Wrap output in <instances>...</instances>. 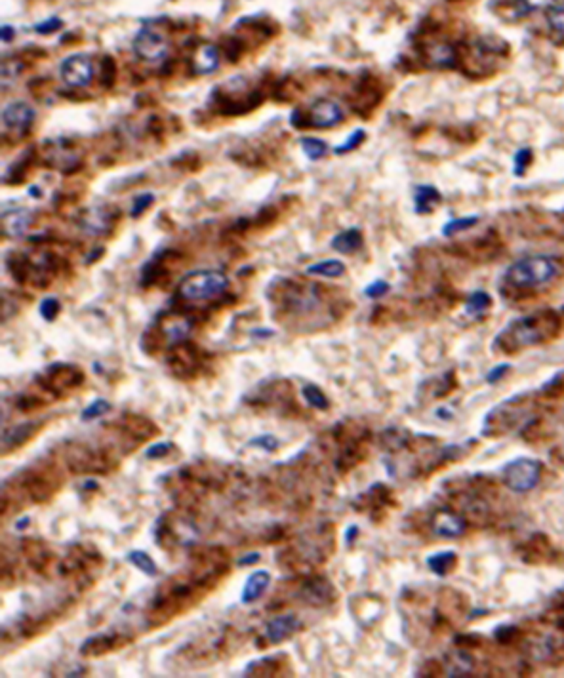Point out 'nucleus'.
Here are the masks:
<instances>
[{"label": "nucleus", "instance_id": "obj_54", "mask_svg": "<svg viewBox=\"0 0 564 678\" xmlns=\"http://www.w3.org/2000/svg\"><path fill=\"white\" fill-rule=\"evenodd\" d=\"M357 536H358L357 526H349V528H347V533H345V543L353 545V539L357 538Z\"/></svg>", "mask_w": 564, "mask_h": 678}, {"label": "nucleus", "instance_id": "obj_53", "mask_svg": "<svg viewBox=\"0 0 564 678\" xmlns=\"http://www.w3.org/2000/svg\"><path fill=\"white\" fill-rule=\"evenodd\" d=\"M553 602H555V608H557L558 611H563V614H564V587L560 589V591H558V593H555V599H553Z\"/></svg>", "mask_w": 564, "mask_h": 678}, {"label": "nucleus", "instance_id": "obj_29", "mask_svg": "<svg viewBox=\"0 0 564 678\" xmlns=\"http://www.w3.org/2000/svg\"><path fill=\"white\" fill-rule=\"evenodd\" d=\"M446 671L450 677H469L475 671V660L473 655L458 648L455 652L448 654L446 660Z\"/></svg>", "mask_w": 564, "mask_h": 678}, {"label": "nucleus", "instance_id": "obj_11", "mask_svg": "<svg viewBox=\"0 0 564 678\" xmlns=\"http://www.w3.org/2000/svg\"><path fill=\"white\" fill-rule=\"evenodd\" d=\"M168 366L176 378L189 381V379L201 375L204 362H202L199 349H194L193 345H187V343H177L172 355L168 356Z\"/></svg>", "mask_w": 564, "mask_h": 678}, {"label": "nucleus", "instance_id": "obj_35", "mask_svg": "<svg viewBox=\"0 0 564 678\" xmlns=\"http://www.w3.org/2000/svg\"><path fill=\"white\" fill-rule=\"evenodd\" d=\"M302 397L307 400V404H309L313 409L326 412V409L330 408V400H328V397L324 395V391H322L319 385H313V383L304 385V389H302Z\"/></svg>", "mask_w": 564, "mask_h": 678}, {"label": "nucleus", "instance_id": "obj_19", "mask_svg": "<svg viewBox=\"0 0 564 678\" xmlns=\"http://www.w3.org/2000/svg\"><path fill=\"white\" fill-rule=\"evenodd\" d=\"M43 425L44 422H31L4 431V434H2V456H10V453L18 452L19 448H23L25 444H29L31 440L43 431Z\"/></svg>", "mask_w": 564, "mask_h": 678}, {"label": "nucleus", "instance_id": "obj_33", "mask_svg": "<svg viewBox=\"0 0 564 678\" xmlns=\"http://www.w3.org/2000/svg\"><path fill=\"white\" fill-rule=\"evenodd\" d=\"M347 271L345 263L340 261V259H324V261H319L315 265H309L307 267V275H321V276H328V278H338Z\"/></svg>", "mask_w": 564, "mask_h": 678}, {"label": "nucleus", "instance_id": "obj_34", "mask_svg": "<svg viewBox=\"0 0 564 678\" xmlns=\"http://www.w3.org/2000/svg\"><path fill=\"white\" fill-rule=\"evenodd\" d=\"M126 558L130 560V563L134 564L136 568L140 570L141 574H145L147 577H157V575H158L157 563L153 560L151 555H149V553H145V550H141V549L130 550Z\"/></svg>", "mask_w": 564, "mask_h": 678}, {"label": "nucleus", "instance_id": "obj_40", "mask_svg": "<svg viewBox=\"0 0 564 678\" xmlns=\"http://www.w3.org/2000/svg\"><path fill=\"white\" fill-rule=\"evenodd\" d=\"M547 23L560 35H564V0H555L547 6Z\"/></svg>", "mask_w": 564, "mask_h": 678}, {"label": "nucleus", "instance_id": "obj_26", "mask_svg": "<svg viewBox=\"0 0 564 678\" xmlns=\"http://www.w3.org/2000/svg\"><path fill=\"white\" fill-rule=\"evenodd\" d=\"M80 227H82V231L92 235V237L105 235L111 227V214H107V210L104 206H94V208L86 210L82 214Z\"/></svg>", "mask_w": 564, "mask_h": 678}, {"label": "nucleus", "instance_id": "obj_7", "mask_svg": "<svg viewBox=\"0 0 564 678\" xmlns=\"http://www.w3.org/2000/svg\"><path fill=\"white\" fill-rule=\"evenodd\" d=\"M543 467L538 459L515 458L507 461L502 469V480L505 488L515 494H528L540 484Z\"/></svg>", "mask_w": 564, "mask_h": 678}, {"label": "nucleus", "instance_id": "obj_22", "mask_svg": "<svg viewBox=\"0 0 564 678\" xmlns=\"http://www.w3.org/2000/svg\"><path fill=\"white\" fill-rule=\"evenodd\" d=\"M299 619L294 614H280V616L273 617L265 627V638L269 644H280V642L288 640L299 631Z\"/></svg>", "mask_w": 564, "mask_h": 678}, {"label": "nucleus", "instance_id": "obj_47", "mask_svg": "<svg viewBox=\"0 0 564 678\" xmlns=\"http://www.w3.org/2000/svg\"><path fill=\"white\" fill-rule=\"evenodd\" d=\"M389 290H391V286H389L387 282H385V281H376V282H374V284H370V286H368V288H366V290H364V295H366V298H370V300H377V298H382V295H385V293H387Z\"/></svg>", "mask_w": 564, "mask_h": 678}, {"label": "nucleus", "instance_id": "obj_5", "mask_svg": "<svg viewBox=\"0 0 564 678\" xmlns=\"http://www.w3.org/2000/svg\"><path fill=\"white\" fill-rule=\"evenodd\" d=\"M229 288V278L221 271H194L177 284V295L191 303L214 301Z\"/></svg>", "mask_w": 564, "mask_h": 678}, {"label": "nucleus", "instance_id": "obj_51", "mask_svg": "<svg viewBox=\"0 0 564 678\" xmlns=\"http://www.w3.org/2000/svg\"><path fill=\"white\" fill-rule=\"evenodd\" d=\"M261 560V553H248V555L246 556H243V558H238V566H240V568H244V566H250V564H254V563H260Z\"/></svg>", "mask_w": 564, "mask_h": 678}, {"label": "nucleus", "instance_id": "obj_21", "mask_svg": "<svg viewBox=\"0 0 564 678\" xmlns=\"http://www.w3.org/2000/svg\"><path fill=\"white\" fill-rule=\"evenodd\" d=\"M282 655L284 654L265 655V657L252 661L246 665L243 674L244 677H282V674H286L284 671L290 669L288 661Z\"/></svg>", "mask_w": 564, "mask_h": 678}, {"label": "nucleus", "instance_id": "obj_27", "mask_svg": "<svg viewBox=\"0 0 564 678\" xmlns=\"http://www.w3.org/2000/svg\"><path fill=\"white\" fill-rule=\"evenodd\" d=\"M31 221H33V215H31L29 210H25V208L8 210V212L2 214L4 235L12 237V239L23 237L25 232H27V229L31 227Z\"/></svg>", "mask_w": 564, "mask_h": 678}, {"label": "nucleus", "instance_id": "obj_55", "mask_svg": "<svg viewBox=\"0 0 564 678\" xmlns=\"http://www.w3.org/2000/svg\"><path fill=\"white\" fill-rule=\"evenodd\" d=\"M27 524H29V520H27V519H25V520H19V522H18V530H21V528H25V526H27Z\"/></svg>", "mask_w": 564, "mask_h": 678}, {"label": "nucleus", "instance_id": "obj_10", "mask_svg": "<svg viewBox=\"0 0 564 678\" xmlns=\"http://www.w3.org/2000/svg\"><path fill=\"white\" fill-rule=\"evenodd\" d=\"M296 599L302 600L304 604L313 606V608H326V606L334 604L338 599V591L328 577L309 575L297 583Z\"/></svg>", "mask_w": 564, "mask_h": 678}, {"label": "nucleus", "instance_id": "obj_32", "mask_svg": "<svg viewBox=\"0 0 564 678\" xmlns=\"http://www.w3.org/2000/svg\"><path fill=\"white\" fill-rule=\"evenodd\" d=\"M416 212L418 214H429L431 210L438 206V202H441V195H438V191L435 187H429V185H419L416 187Z\"/></svg>", "mask_w": 564, "mask_h": 678}, {"label": "nucleus", "instance_id": "obj_14", "mask_svg": "<svg viewBox=\"0 0 564 678\" xmlns=\"http://www.w3.org/2000/svg\"><path fill=\"white\" fill-rule=\"evenodd\" d=\"M431 530L443 539H458L468 532V519L450 507L437 509L431 516Z\"/></svg>", "mask_w": 564, "mask_h": 678}, {"label": "nucleus", "instance_id": "obj_48", "mask_svg": "<svg viewBox=\"0 0 564 678\" xmlns=\"http://www.w3.org/2000/svg\"><path fill=\"white\" fill-rule=\"evenodd\" d=\"M530 160H532V153H530V149H521V151H516V157H515V174H516V176L524 174L526 166L530 164Z\"/></svg>", "mask_w": 564, "mask_h": 678}, {"label": "nucleus", "instance_id": "obj_45", "mask_svg": "<svg viewBox=\"0 0 564 678\" xmlns=\"http://www.w3.org/2000/svg\"><path fill=\"white\" fill-rule=\"evenodd\" d=\"M174 450H176V446H174L172 442H168V440H166V442H155V444H151V446L145 450V458L147 459L166 458V456H168L170 452H174Z\"/></svg>", "mask_w": 564, "mask_h": 678}, {"label": "nucleus", "instance_id": "obj_30", "mask_svg": "<svg viewBox=\"0 0 564 678\" xmlns=\"http://www.w3.org/2000/svg\"><path fill=\"white\" fill-rule=\"evenodd\" d=\"M360 246H363V232L358 231L357 227L338 232L332 239V248L338 254H343V256L355 254L357 250H360Z\"/></svg>", "mask_w": 564, "mask_h": 678}, {"label": "nucleus", "instance_id": "obj_36", "mask_svg": "<svg viewBox=\"0 0 564 678\" xmlns=\"http://www.w3.org/2000/svg\"><path fill=\"white\" fill-rule=\"evenodd\" d=\"M111 409H113V404H111L107 398H96L94 402L88 404V406L80 412V422H96L99 417H104L105 414H109Z\"/></svg>", "mask_w": 564, "mask_h": 678}, {"label": "nucleus", "instance_id": "obj_9", "mask_svg": "<svg viewBox=\"0 0 564 678\" xmlns=\"http://www.w3.org/2000/svg\"><path fill=\"white\" fill-rule=\"evenodd\" d=\"M316 284L313 286H299L292 281H280V303L286 312H290L294 317H304L309 315L321 303V293L316 290Z\"/></svg>", "mask_w": 564, "mask_h": 678}, {"label": "nucleus", "instance_id": "obj_2", "mask_svg": "<svg viewBox=\"0 0 564 678\" xmlns=\"http://www.w3.org/2000/svg\"><path fill=\"white\" fill-rule=\"evenodd\" d=\"M60 486L61 477L54 467H50L46 461L31 465L4 482L2 511L10 507L12 503H23V501L25 505L48 503L60 492Z\"/></svg>", "mask_w": 564, "mask_h": 678}, {"label": "nucleus", "instance_id": "obj_13", "mask_svg": "<svg viewBox=\"0 0 564 678\" xmlns=\"http://www.w3.org/2000/svg\"><path fill=\"white\" fill-rule=\"evenodd\" d=\"M60 74L63 82L73 88H84L94 80V63L90 55L73 54L61 62Z\"/></svg>", "mask_w": 564, "mask_h": 678}, {"label": "nucleus", "instance_id": "obj_52", "mask_svg": "<svg viewBox=\"0 0 564 678\" xmlns=\"http://www.w3.org/2000/svg\"><path fill=\"white\" fill-rule=\"evenodd\" d=\"M13 40V27L12 25H2V43H12Z\"/></svg>", "mask_w": 564, "mask_h": 678}, {"label": "nucleus", "instance_id": "obj_4", "mask_svg": "<svg viewBox=\"0 0 564 678\" xmlns=\"http://www.w3.org/2000/svg\"><path fill=\"white\" fill-rule=\"evenodd\" d=\"M560 275L563 265L557 257L530 256L509 265V269L505 271V282L515 290H538L553 284Z\"/></svg>", "mask_w": 564, "mask_h": 678}, {"label": "nucleus", "instance_id": "obj_39", "mask_svg": "<svg viewBox=\"0 0 564 678\" xmlns=\"http://www.w3.org/2000/svg\"><path fill=\"white\" fill-rule=\"evenodd\" d=\"M50 402H52V398L37 397V395H19V397H16V400H13V404H16V408H18L19 412H35V409L48 406Z\"/></svg>", "mask_w": 564, "mask_h": 678}, {"label": "nucleus", "instance_id": "obj_37", "mask_svg": "<svg viewBox=\"0 0 564 678\" xmlns=\"http://www.w3.org/2000/svg\"><path fill=\"white\" fill-rule=\"evenodd\" d=\"M492 305V298L486 292L479 290V292H473L469 295L468 303H465V309H468L469 315H473V317H479L485 311H488Z\"/></svg>", "mask_w": 564, "mask_h": 678}, {"label": "nucleus", "instance_id": "obj_23", "mask_svg": "<svg viewBox=\"0 0 564 678\" xmlns=\"http://www.w3.org/2000/svg\"><path fill=\"white\" fill-rule=\"evenodd\" d=\"M488 10L497 19L507 21V23H515V21L526 18L528 13L532 12V4L528 0H490Z\"/></svg>", "mask_w": 564, "mask_h": 678}, {"label": "nucleus", "instance_id": "obj_8", "mask_svg": "<svg viewBox=\"0 0 564 678\" xmlns=\"http://www.w3.org/2000/svg\"><path fill=\"white\" fill-rule=\"evenodd\" d=\"M244 400L250 402V406L277 409L279 414H284V416H296V414H299V406H296V402H294L292 389L286 381L261 383L254 397H246Z\"/></svg>", "mask_w": 564, "mask_h": 678}, {"label": "nucleus", "instance_id": "obj_18", "mask_svg": "<svg viewBox=\"0 0 564 678\" xmlns=\"http://www.w3.org/2000/svg\"><path fill=\"white\" fill-rule=\"evenodd\" d=\"M35 123V109L25 101H12L2 109V126L10 134L21 135Z\"/></svg>", "mask_w": 564, "mask_h": 678}, {"label": "nucleus", "instance_id": "obj_28", "mask_svg": "<svg viewBox=\"0 0 564 678\" xmlns=\"http://www.w3.org/2000/svg\"><path fill=\"white\" fill-rule=\"evenodd\" d=\"M194 74H210L214 73L219 65V52L214 44H202L193 52L191 60Z\"/></svg>", "mask_w": 564, "mask_h": 678}, {"label": "nucleus", "instance_id": "obj_20", "mask_svg": "<svg viewBox=\"0 0 564 678\" xmlns=\"http://www.w3.org/2000/svg\"><path fill=\"white\" fill-rule=\"evenodd\" d=\"M343 120V109L334 99H316L311 105V124L315 128H334Z\"/></svg>", "mask_w": 564, "mask_h": 678}, {"label": "nucleus", "instance_id": "obj_49", "mask_svg": "<svg viewBox=\"0 0 564 678\" xmlns=\"http://www.w3.org/2000/svg\"><path fill=\"white\" fill-rule=\"evenodd\" d=\"M61 27H63V21H61L60 18H48L46 21H43V23H38L37 27H35V31L40 33V35H50V33L57 31Z\"/></svg>", "mask_w": 564, "mask_h": 678}, {"label": "nucleus", "instance_id": "obj_12", "mask_svg": "<svg viewBox=\"0 0 564 678\" xmlns=\"http://www.w3.org/2000/svg\"><path fill=\"white\" fill-rule=\"evenodd\" d=\"M336 439L340 442V453L336 458L334 465L336 469L345 475L347 470H351L353 467H357L366 456V440H368V433L364 431L363 434H347V436H340L338 431H334Z\"/></svg>", "mask_w": 564, "mask_h": 678}, {"label": "nucleus", "instance_id": "obj_3", "mask_svg": "<svg viewBox=\"0 0 564 678\" xmlns=\"http://www.w3.org/2000/svg\"><path fill=\"white\" fill-rule=\"evenodd\" d=\"M560 328V320L555 312L541 311L526 317L515 318L513 322L505 326L499 332V336L494 341V349H499L504 353H516L522 349L536 347L551 339Z\"/></svg>", "mask_w": 564, "mask_h": 678}, {"label": "nucleus", "instance_id": "obj_42", "mask_svg": "<svg viewBox=\"0 0 564 678\" xmlns=\"http://www.w3.org/2000/svg\"><path fill=\"white\" fill-rule=\"evenodd\" d=\"M477 221H479V217H460V220H452L450 223L444 225L443 235L444 237H454V235H458V232L471 229Z\"/></svg>", "mask_w": 564, "mask_h": 678}, {"label": "nucleus", "instance_id": "obj_24", "mask_svg": "<svg viewBox=\"0 0 564 678\" xmlns=\"http://www.w3.org/2000/svg\"><path fill=\"white\" fill-rule=\"evenodd\" d=\"M191 328H193L191 318L179 317V315H172V317L162 318V320H160L158 334H160L162 337H166L172 345H177V343H183L185 339H187Z\"/></svg>", "mask_w": 564, "mask_h": 678}, {"label": "nucleus", "instance_id": "obj_15", "mask_svg": "<svg viewBox=\"0 0 564 678\" xmlns=\"http://www.w3.org/2000/svg\"><path fill=\"white\" fill-rule=\"evenodd\" d=\"M132 48H134V54L143 60V62H162L166 54H168V43H166V38L160 35L155 29H141L134 38V44H132Z\"/></svg>", "mask_w": 564, "mask_h": 678}, {"label": "nucleus", "instance_id": "obj_38", "mask_svg": "<svg viewBox=\"0 0 564 678\" xmlns=\"http://www.w3.org/2000/svg\"><path fill=\"white\" fill-rule=\"evenodd\" d=\"M299 145L304 149L305 157L311 160H321L322 157H326L328 153L326 143L322 140H316V137H302Z\"/></svg>", "mask_w": 564, "mask_h": 678}, {"label": "nucleus", "instance_id": "obj_44", "mask_svg": "<svg viewBox=\"0 0 564 678\" xmlns=\"http://www.w3.org/2000/svg\"><path fill=\"white\" fill-rule=\"evenodd\" d=\"M364 137H366V132H364V130H355V132L347 137L345 143H341V145L336 147L334 153L343 154V153H349V151H355V149L363 143Z\"/></svg>", "mask_w": 564, "mask_h": 678}, {"label": "nucleus", "instance_id": "obj_50", "mask_svg": "<svg viewBox=\"0 0 564 678\" xmlns=\"http://www.w3.org/2000/svg\"><path fill=\"white\" fill-rule=\"evenodd\" d=\"M507 372H509V364H499V366L492 368L490 372L486 373V383H497Z\"/></svg>", "mask_w": 564, "mask_h": 678}, {"label": "nucleus", "instance_id": "obj_31", "mask_svg": "<svg viewBox=\"0 0 564 678\" xmlns=\"http://www.w3.org/2000/svg\"><path fill=\"white\" fill-rule=\"evenodd\" d=\"M427 566L437 577H446L458 566V553L454 550H438L427 556Z\"/></svg>", "mask_w": 564, "mask_h": 678}, {"label": "nucleus", "instance_id": "obj_56", "mask_svg": "<svg viewBox=\"0 0 564 678\" xmlns=\"http://www.w3.org/2000/svg\"><path fill=\"white\" fill-rule=\"evenodd\" d=\"M563 463H564V461H563Z\"/></svg>", "mask_w": 564, "mask_h": 678}, {"label": "nucleus", "instance_id": "obj_46", "mask_svg": "<svg viewBox=\"0 0 564 678\" xmlns=\"http://www.w3.org/2000/svg\"><path fill=\"white\" fill-rule=\"evenodd\" d=\"M153 202H155V195H153V193H145V195L136 196L134 202H132V210H130L132 217H140V215L143 214L149 206H151Z\"/></svg>", "mask_w": 564, "mask_h": 678}, {"label": "nucleus", "instance_id": "obj_16", "mask_svg": "<svg viewBox=\"0 0 564 678\" xmlns=\"http://www.w3.org/2000/svg\"><path fill=\"white\" fill-rule=\"evenodd\" d=\"M132 638H128V636H122L118 633H101V635H94L88 636L82 644H80L79 652L80 655H84V657H101V655H107L111 652H116V650H121L126 644H130Z\"/></svg>", "mask_w": 564, "mask_h": 678}, {"label": "nucleus", "instance_id": "obj_41", "mask_svg": "<svg viewBox=\"0 0 564 678\" xmlns=\"http://www.w3.org/2000/svg\"><path fill=\"white\" fill-rule=\"evenodd\" d=\"M248 446L260 448V450H263V452H267V453H275V452H279L280 446H282V442H280V439H277L275 434H261V436L250 439Z\"/></svg>", "mask_w": 564, "mask_h": 678}, {"label": "nucleus", "instance_id": "obj_6", "mask_svg": "<svg viewBox=\"0 0 564 678\" xmlns=\"http://www.w3.org/2000/svg\"><path fill=\"white\" fill-rule=\"evenodd\" d=\"M84 372L74 364H52L38 378V385L54 400V398H67V395L84 385Z\"/></svg>", "mask_w": 564, "mask_h": 678}, {"label": "nucleus", "instance_id": "obj_25", "mask_svg": "<svg viewBox=\"0 0 564 678\" xmlns=\"http://www.w3.org/2000/svg\"><path fill=\"white\" fill-rule=\"evenodd\" d=\"M269 583H271V574L267 570H255L254 574L250 575L246 583L243 587V594H240V602L243 604H254L265 594Z\"/></svg>", "mask_w": 564, "mask_h": 678}, {"label": "nucleus", "instance_id": "obj_1", "mask_svg": "<svg viewBox=\"0 0 564 678\" xmlns=\"http://www.w3.org/2000/svg\"><path fill=\"white\" fill-rule=\"evenodd\" d=\"M227 574L229 558L223 550L219 547L204 549L194 556L193 564L160 585L149 604L147 621L153 627H162L174 617L182 616L206 599L208 593L214 591Z\"/></svg>", "mask_w": 564, "mask_h": 678}, {"label": "nucleus", "instance_id": "obj_17", "mask_svg": "<svg viewBox=\"0 0 564 678\" xmlns=\"http://www.w3.org/2000/svg\"><path fill=\"white\" fill-rule=\"evenodd\" d=\"M389 505H394V499L393 495H391V490H389L387 486H383V484H374V486H370L364 494H360L357 499H355V509H357V511H363V513H368L372 516V520L377 519L380 514H383V511H385Z\"/></svg>", "mask_w": 564, "mask_h": 678}, {"label": "nucleus", "instance_id": "obj_43", "mask_svg": "<svg viewBox=\"0 0 564 678\" xmlns=\"http://www.w3.org/2000/svg\"><path fill=\"white\" fill-rule=\"evenodd\" d=\"M60 311H61V305L57 298H44V300L40 301V305H38V312H40V317H43L46 322L55 320V317L60 315Z\"/></svg>", "mask_w": 564, "mask_h": 678}]
</instances>
